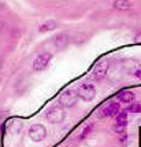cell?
<instances>
[{
    "label": "cell",
    "mask_w": 141,
    "mask_h": 147,
    "mask_svg": "<svg viewBox=\"0 0 141 147\" xmlns=\"http://www.w3.org/2000/svg\"><path fill=\"white\" fill-rule=\"evenodd\" d=\"M126 113H141V103H134L130 104L125 109Z\"/></svg>",
    "instance_id": "obj_13"
},
{
    "label": "cell",
    "mask_w": 141,
    "mask_h": 147,
    "mask_svg": "<svg viewBox=\"0 0 141 147\" xmlns=\"http://www.w3.org/2000/svg\"><path fill=\"white\" fill-rule=\"evenodd\" d=\"M126 124H128V113L124 110L115 117V125L118 129H123L126 126Z\"/></svg>",
    "instance_id": "obj_10"
},
{
    "label": "cell",
    "mask_w": 141,
    "mask_h": 147,
    "mask_svg": "<svg viewBox=\"0 0 141 147\" xmlns=\"http://www.w3.org/2000/svg\"><path fill=\"white\" fill-rule=\"evenodd\" d=\"M113 5H114L115 9H118V10H129V9L133 7V3L131 1H124V0H119V1H114L113 3Z\"/></svg>",
    "instance_id": "obj_12"
},
{
    "label": "cell",
    "mask_w": 141,
    "mask_h": 147,
    "mask_svg": "<svg viewBox=\"0 0 141 147\" xmlns=\"http://www.w3.org/2000/svg\"><path fill=\"white\" fill-rule=\"evenodd\" d=\"M54 28H57V22L53 20H48L39 26V32H49L53 31Z\"/></svg>",
    "instance_id": "obj_11"
},
{
    "label": "cell",
    "mask_w": 141,
    "mask_h": 147,
    "mask_svg": "<svg viewBox=\"0 0 141 147\" xmlns=\"http://www.w3.org/2000/svg\"><path fill=\"white\" fill-rule=\"evenodd\" d=\"M45 118L52 124L63 123L65 119V110L63 108V105L55 104V105H52L51 108H48L47 112H45Z\"/></svg>",
    "instance_id": "obj_1"
},
{
    "label": "cell",
    "mask_w": 141,
    "mask_h": 147,
    "mask_svg": "<svg viewBox=\"0 0 141 147\" xmlns=\"http://www.w3.org/2000/svg\"><path fill=\"white\" fill-rule=\"evenodd\" d=\"M28 137L34 142H40L47 137V129L40 124H33L28 129Z\"/></svg>",
    "instance_id": "obj_3"
},
{
    "label": "cell",
    "mask_w": 141,
    "mask_h": 147,
    "mask_svg": "<svg viewBox=\"0 0 141 147\" xmlns=\"http://www.w3.org/2000/svg\"><path fill=\"white\" fill-rule=\"evenodd\" d=\"M135 76L138 77V79L141 80V69H140V70H136V71H135Z\"/></svg>",
    "instance_id": "obj_15"
},
{
    "label": "cell",
    "mask_w": 141,
    "mask_h": 147,
    "mask_svg": "<svg viewBox=\"0 0 141 147\" xmlns=\"http://www.w3.org/2000/svg\"><path fill=\"white\" fill-rule=\"evenodd\" d=\"M91 129H92V125H88L87 127H86V129H84V132H82V136H81V137H82V139H84V137L85 136H87L88 134H90V131H91Z\"/></svg>",
    "instance_id": "obj_14"
},
{
    "label": "cell",
    "mask_w": 141,
    "mask_h": 147,
    "mask_svg": "<svg viewBox=\"0 0 141 147\" xmlns=\"http://www.w3.org/2000/svg\"><path fill=\"white\" fill-rule=\"evenodd\" d=\"M66 45H67V36L65 33H61L54 38V48L57 50L64 49Z\"/></svg>",
    "instance_id": "obj_9"
},
{
    "label": "cell",
    "mask_w": 141,
    "mask_h": 147,
    "mask_svg": "<svg viewBox=\"0 0 141 147\" xmlns=\"http://www.w3.org/2000/svg\"><path fill=\"white\" fill-rule=\"evenodd\" d=\"M77 100H79V94H77V91H74V90H66L60 94V97H59V103H60V105L66 107V108L74 107L77 103Z\"/></svg>",
    "instance_id": "obj_2"
},
{
    "label": "cell",
    "mask_w": 141,
    "mask_h": 147,
    "mask_svg": "<svg viewBox=\"0 0 141 147\" xmlns=\"http://www.w3.org/2000/svg\"><path fill=\"white\" fill-rule=\"evenodd\" d=\"M77 94H79V98L86 100V102H90L96 97V88L91 84H82L77 88Z\"/></svg>",
    "instance_id": "obj_4"
},
{
    "label": "cell",
    "mask_w": 141,
    "mask_h": 147,
    "mask_svg": "<svg viewBox=\"0 0 141 147\" xmlns=\"http://www.w3.org/2000/svg\"><path fill=\"white\" fill-rule=\"evenodd\" d=\"M119 110H120V104L118 102H111L101 110V113H102L103 117H117L118 114L120 113Z\"/></svg>",
    "instance_id": "obj_7"
},
{
    "label": "cell",
    "mask_w": 141,
    "mask_h": 147,
    "mask_svg": "<svg viewBox=\"0 0 141 147\" xmlns=\"http://www.w3.org/2000/svg\"><path fill=\"white\" fill-rule=\"evenodd\" d=\"M107 71H108V63L106 60L98 61L96 65L93 66V69H92V77H93V80L101 81L103 77L107 75Z\"/></svg>",
    "instance_id": "obj_6"
},
{
    "label": "cell",
    "mask_w": 141,
    "mask_h": 147,
    "mask_svg": "<svg viewBox=\"0 0 141 147\" xmlns=\"http://www.w3.org/2000/svg\"><path fill=\"white\" fill-rule=\"evenodd\" d=\"M117 99L119 100L120 103H125V104H128V103H131V102H134V99H135V94L133 93L131 91H121L118 93L117 96Z\"/></svg>",
    "instance_id": "obj_8"
},
{
    "label": "cell",
    "mask_w": 141,
    "mask_h": 147,
    "mask_svg": "<svg viewBox=\"0 0 141 147\" xmlns=\"http://www.w3.org/2000/svg\"><path fill=\"white\" fill-rule=\"evenodd\" d=\"M52 60V54L51 53H42L33 60V70L34 71H43L47 69L49 63Z\"/></svg>",
    "instance_id": "obj_5"
}]
</instances>
